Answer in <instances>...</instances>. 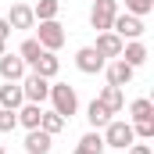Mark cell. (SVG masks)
<instances>
[{
  "mask_svg": "<svg viewBox=\"0 0 154 154\" xmlns=\"http://www.w3.org/2000/svg\"><path fill=\"white\" fill-rule=\"evenodd\" d=\"M50 100H54V111L65 118V122L79 111V97H75V90H72L68 82H54V86H50Z\"/></svg>",
  "mask_w": 154,
  "mask_h": 154,
  "instance_id": "6da1fadb",
  "label": "cell"
},
{
  "mask_svg": "<svg viewBox=\"0 0 154 154\" xmlns=\"http://www.w3.org/2000/svg\"><path fill=\"white\" fill-rule=\"evenodd\" d=\"M32 29H36V43L43 47V50H61V47H65V29H61L57 18L39 22V25H32Z\"/></svg>",
  "mask_w": 154,
  "mask_h": 154,
  "instance_id": "7a4b0ae2",
  "label": "cell"
},
{
  "mask_svg": "<svg viewBox=\"0 0 154 154\" xmlns=\"http://www.w3.org/2000/svg\"><path fill=\"white\" fill-rule=\"evenodd\" d=\"M118 14V0H93V11H90V25L97 32H111V22Z\"/></svg>",
  "mask_w": 154,
  "mask_h": 154,
  "instance_id": "3957f363",
  "label": "cell"
},
{
  "mask_svg": "<svg viewBox=\"0 0 154 154\" xmlns=\"http://www.w3.org/2000/svg\"><path fill=\"white\" fill-rule=\"evenodd\" d=\"M111 32H115L118 39H140L143 36V18H136V14H129V11H125V14L118 11L115 22H111Z\"/></svg>",
  "mask_w": 154,
  "mask_h": 154,
  "instance_id": "277c9868",
  "label": "cell"
},
{
  "mask_svg": "<svg viewBox=\"0 0 154 154\" xmlns=\"http://www.w3.org/2000/svg\"><path fill=\"white\" fill-rule=\"evenodd\" d=\"M133 140H136V136H133V125H129V122H108V125H104V147L125 151Z\"/></svg>",
  "mask_w": 154,
  "mask_h": 154,
  "instance_id": "5b68a950",
  "label": "cell"
},
{
  "mask_svg": "<svg viewBox=\"0 0 154 154\" xmlns=\"http://www.w3.org/2000/svg\"><path fill=\"white\" fill-rule=\"evenodd\" d=\"M22 93H25V100H29V104H43V100L50 97V82H47L43 75L32 72V75L22 79Z\"/></svg>",
  "mask_w": 154,
  "mask_h": 154,
  "instance_id": "8992f818",
  "label": "cell"
},
{
  "mask_svg": "<svg viewBox=\"0 0 154 154\" xmlns=\"http://www.w3.org/2000/svg\"><path fill=\"white\" fill-rule=\"evenodd\" d=\"M25 61L18 57V54H0V79L4 82H22L25 79Z\"/></svg>",
  "mask_w": 154,
  "mask_h": 154,
  "instance_id": "52a82bcc",
  "label": "cell"
},
{
  "mask_svg": "<svg viewBox=\"0 0 154 154\" xmlns=\"http://www.w3.org/2000/svg\"><path fill=\"white\" fill-rule=\"evenodd\" d=\"M104 65H108V61H104L93 47H82V50L75 54V68L82 72V75H97V72H104Z\"/></svg>",
  "mask_w": 154,
  "mask_h": 154,
  "instance_id": "ba28073f",
  "label": "cell"
},
{
  "mask_svg": "<svg viewBox=\"0 0 154 154\" xmlns=\"http://www.w3.org/2000/svg\"><path fill=\"white\" fill-rule=\"evenodd\" d=\"M104 68H108V86H129V82H133V72H136V68H129L122 57H115V61L104 65Z\"/></svg>",
  "mask_w": 154,
  "mask_h": 154,
  "instance_id": "9c48e42d",
  "label": "cell"
},
{
  "mask_svg": "<svg viewBox=\"0 0 154 154\" xmlns=\"http://www.w3.org/2000/svg\"><path fill=\"white\" fill-rule=\"evenodd\" d=\"M122 43H125V39H118L115 32H100V36H97V43H93V50L108 61V57H118V54H122Z\"/></svg>",
  "mask_w": 154,
  "mask_h": 154,
  "instance_id": "30bf717a",
  "label": "cell"
},
{
  "mask_svg": "<svg viewBox=\"0 0 154 154\" xmlns=\"http://www.w3.org/2000/svg\"><path fill=\"white\" fill-rule=\"evenodd\" d=\"M7 25H11V29H32V25H36L32 7H29V4H14L11 14H7Z\"/></svg>",
  "mask_w": 154,
  "mask_h": 154,
  "instance_id": "8fae6325",
  "label": "cell"
},
{
  "mask_svg": "<svg viewBox=\"0 0 154 154\" xmlns=\"http://www.w3.org/2000/svg\"><path fill=\"white\" fill-rule=\"evenodd\" d=\"M129 68H140L143 61H147V47L140 43V39H129V43H122V54H118Z\"/></svg>",
  "mask_w": 154,
  "mask_h": 154,
  "instance_id": "7c38bea8",
  "label": "cell"
},
{
  "mask_svg": "<svg viewBox=\"0 0 154 154\" xmlns=\"http://www.w3.org/2000/svg\"><path fill=\"white\" fill-rule=\"evenodd\" d=\"M50 147H54V136H50V133L29 129V136H25V151L29 154H50Z\"/></svg>",
  "mask_w": 154,
  "mask_h": 154,
  "instance_id": "4fadbf2b",
  "label": "cell"
},
{
  "mask_svg": "<svg viewBox=\"0 0 154 154\" xmlns=\"http://www.w3.org/2000/svg\"><path fill=\"white\" fill-rule=\"evenodd\" d=\"M22 104H25L22 82H7V86H0V108H11V111H18Z\"/></svg>",
  "mask_w": 154,
  "mask_h": 154,
  "instance_id": "5bb4252c",
  "label": "cell"
},
{
  "mask_svg": "<svg viewBox=\"0 0 154 154\" xmlns=\"http://www.w3.org/2000/svg\"><path fill=\"white\" fill-rule=\"evenodd\" d=\"M57 68H61V61L54 57V50H43V54L36 57V65H32V72L43 75V79H54V75H57Z\"/></svg>",
  "mask_w": 154,
  "mask_h": 154,
  "instance_id": "9a60e30c",
  "label": "cell"
},
{
  "mask_svg": "<svg viewBox=\"0 0 154 154\" xmlns=\"http://www.w3.org/2000/svg\"><path fill=\"white\" fill-rule=\"evenodd\" d=\"M97 100H100L111 115H118V111L125 108V93H122V86H104V93H100Z\"/></svg>",
  "mask_w": 154,
  "mask_h": 154,
  "instance_id": "2e32d148",
  "label": "cell"
},
{
  "mask_svg": "<svg viewBox=\"0 0 154 154\" xmlns=\"http://www.w3.org/2000/svg\"><path fill=\"white\" fill-rule=\"evenodd\" d=\"M39 118H43V108L39 104H22L18 108V125H25V129H39Z\"/></svg>",
  "mask_w": 154,
  "mask_h": 154,
  "instance_id": "e0dca14e",
  "label": "cell"
},
{
  "mask_svg": "<svg viewBox=\"0 0 154 154\" xmlns=\"http://www.w3.org/2000/svg\"><path fill=\"white\" fill-rule=\"evenodd\" d=\"M86 118H90V125H93V129H104V125L111 122V111H108L100 100H90V108H86Z\"/></svg>",
  "mask_w": 154,
  "mask_h": 154,
  "instance_id": "ac0fdd59",
  "label": "cell"
},
{
  "mask_svg": "<svg viewBox=\"0 0 154 154\" xmlns=\"http://www.w3.org/2000/svg\"><path fill=\"white\" fill-rule=\"evenodd\" d=\"M39 54H43V47H39V43H36V36H32V39H25V43L18 47V57H22V61H25L29 68L36 65V57H39Z\"/></svg>",
  "mask_w": 154,
  "mask_h": 154,
  "instance_id": "d6986e66",
  "label": "cell"
},
{
  "mask_svg": "<svg viewBox=\"0 0 154 154\" xmlns=\"http://www.w3.org/2000/svg\"><path fill=\"white\" fill-rule=\"evenodd\" d=\"M57 11H61V4H57V0H39L36 7H32L36 22H50V18H57Z\"/></svg>",
  "mask_w": 154,
  "mask_h": 154,
  "instance_id": "ffe728a7",
  "label": "cell"
},
{
  "mask_svg": "<svg viewBox=\"0 0 154 154\" xmlns=\"http://www.w3.org/2000/svg\"><path fill=\"white\" fill-rule=\"evenodd\" d=\"M129 115H133V122H143V118H154V104L147 100V97H140V100H133V104H129Z\"/></svg>",
  "mask_w": 154,
  "mask_h": 154,
  "instance_id": "44dd1931",
  "label": "cell"
},
{
  "mask_svg": "<svg viewBox=\"0 0 154 154\" xmlns=\"http://www.w3.org/2000/svg\"><path fill=\"white\" fill-rule=\"evenodd\" d=\"M39 129L54 136V133H61V129H65V118L57 115V111H43V118H39Z\"/></svg>",
  "mask_w": 154,
  "mask_h": 154,
  "instance_id": "7402d4cb",
  "label": "cell"
},
{
  "mask_svg": "<svg viewBox=\"0 0 154 154\" xmlns=\"http://www.w3.org/2000/svg\"><path fill=\"white\" fill-rule=\"evenodd\" d=\"M79 147H82V151H90V154H104V136L93 129V133H86V136L79 140Z\"/></svg>",
  "mask_w": 154,
  "mask_h": 154,
  "instance_id": "603a6c76",
  "label": "cell"
},
{
  "mask_svg": "<svg viewBox=\"0 0 154 154\" xmlns=\"http://www.w3.org/2000/svg\"><path fill=\"white\" fill-rule=\"evenodd\" d=\"M125 11L136 14V18H143V14H151V11H154V0H125Z\"/></svg>",
  "mask_w": 154,
  "mask_h": 154,
  "instance_id": "cb8c5ba5",
  "label": "cell"
},
{
  "mask_svg": "<svg viewBox=\"0 0 154 154\" xmlns=\"http://www.w3.org/2000/svg\"><path fill=\"white\" fill-rule=\"evenodd\" d=\"M14 129H18V111L0 108V133H14Z\"/></svg>",
  "mask_w": 154,
  "mask_h": 154,
  "instance_id": "d4e9b609",
  "label": "cell"
},
{
  "mask_svg": "<svg viewBox=\"0 0 154 154\" xmlns=\"http://www.w3.org/2000/svg\"><path fill=\"white\" fill-rule=\"evenodd\" d=\"M133 136H140V140H154V118L136 122V125H133Z\"/></svg>",
  "mask_w": 154,
  "mask_h": 154,
  "instance_id": "484cf974",
  "label": "cell"
},
{
  "mask_svg": "<svg viewBox=\"0 0 154 154\" xmlns=\"http://www.w3.org/2000/svg\"><path fill=\"white\" fill-rule=\"evenodd\" d=\"M125 151H129V154H151V147H147V143H129Z\"/></svg>",
  "mask_w": 154,
  "mask_h": 154,
  "instance_id": "4316f807",
  "label": "cell"
},
{
  "mask_svg": "<svg viewBox=\"0 0 154 154\" xmlns=\"http://www.w3.org/2000/svg\"><path fill=\"white\" fill-rule=\"evenodd\" d=\"M11 36V25H7V18H0V39H7Z\"/></svg>",
  "mask_w": 154,
  "mask_h": 154,
  "instance_id": "83f0119b",
  "label": "cell"
},
{
  "mask_svg": "<svg viewBox=\"0 0 154 154\" xmlns=\"http://www.w3.org/2000/svg\"><path fill=\"white\" fill-rule=\"evenodd\" d=\"M72 154H90V151H82V147H75V151H72Z\"/></svg>",
  "mask_w": 154,
  "mask_h": 154,
  "instance_id": "f1b7e54d",
  "label": "cell"
},
{
  "mask_svg": "<svg viewBox=\"0 0 154 154\" xmlns=\"http://www.w3.org/2000/svg\"><path fill=\"white\" fill-rule=\"evenodd\" d=\"M0 54H4V39H0Z\"/></svg>",
  "mask_w": 154,
  "mask_h": 154,
  "instance_id": "f546056e",
  "label": "cell"
},
{
  "mask_svg": "<svg viewBox=\"0 0 154 154\" xmlns=\"http://www.w3.org/2000/svg\"><path fill=\"white\" fill-rule=\"evenodd\" d=\"M0 154H7V151H4V143H0Z\"/></svg>",
  "mask_w": 154,
  "mask_h": 154,
  "instance_id": "4dcf8cb0",
  "label": "cell"
}]
</instances>
